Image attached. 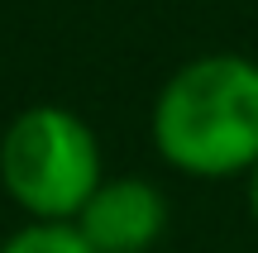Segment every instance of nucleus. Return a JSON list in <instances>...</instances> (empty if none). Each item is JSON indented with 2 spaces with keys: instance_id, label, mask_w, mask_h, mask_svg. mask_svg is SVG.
<instances>
[{
  "instance_id": "20e7f679",
  "label": "nucleus",
  "mask_w": 258,
  "mask_h": 253,
  "mask_svg": "<svg viewBox=\"0 0 258 253\" xmlns=\"http://www.w3.org/2000/svg\"><path fill=\"white\" fill-rule=\"evenodd\" d=\"M0 253H96V248L77 234V225H34V220H24L10 239H0Z\"/></svg>"
},
{
  "instance_id": "f03ea898",
  "label": "nucleus",
  "mask_w": 258,
  "mask_h": 253,
  "mask_svg": "<svg viewBox=\"0 0 258 253\" xmlns=\"http://www.w3.org/2000/svg\"><path fill=\"white\" fill-rule=\"evenodd\" d=\"M105 182L96 129L67 105H24L0 134V191L34 225H72Z\"/></svg>"
},
{
  "instance_id": "39448f33",
  "label": "nucleus",
  "mask_w": 258,
  "mask_h": 253,
  "mask_svg": "<svg viewBox=\"0 0 258 253\" xmlns=\"http://www.w3.org/2000/svg\"><path fill=\"white\" fill-rule=\"evenodd\" d=\"M244 206H249V220L258 225V162L249 167V177H244Z\"/></svg>"
},
{
  "instance_id": "f257e3e1",
  "label": "nucleus",
  "mask_w": 258,
  "mask_h": 253,
  "mask_svg": "<svg viewBox=\"0 0 258 253\" xmlns=\"http://www.w3.org/2000/svg\"><path fill=\"white\" fill-rule=\"evenodd\" d=\"M148 139L191 182H234L258 162V57L201 53L153 96Z\"/></svg>"
},
{
  "instance_id": "7ed1b4c3",
  "label": "nucleus",
  "mask_w": 258,
  "mask_h": 253,
  "mask_svg": "<svg viewBox=\"0 0 258 253\" xmlns=\"http://www.w3.org/2000/svg\"><path fill=\"white\" fill-rule=\"evenodd\" d=\"M72 225L96 253H148L167 234V196L139 172H105V182Z\"/></svg>"
}]
</instances>
